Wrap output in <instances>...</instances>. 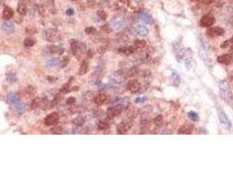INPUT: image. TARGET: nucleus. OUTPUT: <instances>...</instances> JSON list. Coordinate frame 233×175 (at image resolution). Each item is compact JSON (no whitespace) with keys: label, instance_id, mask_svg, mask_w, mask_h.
<instances>
[{"label":"nucleus","instance_id":"obj_1","mask_svg":"<svg viewBox=\"0 0 233 175\" xmlns=\"http://www.w3.org/2000/svg\"><path fill=\"white\" fill-rule=\"evenodd\" d=\"M219 93L221 98L225 102V103H230L232 100V92L230 88V86L227 82H220L219 84Z\"/></svg>","mask_w":233,"mask_h":175},{"label":"nucleus","instance_id":"obj_2","mask_svg":"<svg viewBox=\"0 0 233 175\" xmlns=\"http://www.w3.org/2000/svg\"><path fill=\"white\" fill-rule=\"evenodd\" d=\"M217 116H218V119L220 120L221 124H223L228 129H231V123L230 119L228 118L227 115L224 113V111H223L222 109H217Z\"/></svg>","mask_w":233,"mask_h":175},{"label":"nucleus","instance_id":"obj_3","mask_svg":"<svg viewBox=\"0 0 233 175\" xmlns=\"http://www.w3.org/2000/svg\"><path fill=\"white\" fill-rule=\"evenodd\" d=\"M214 23H215V18L212 15L206 14L201 18L200 26L202 27H210Z\"/></svg>","mask_w":233,"mask_h":175},{"label":"nucleus","instance_id":"obj_4","mask_svg":"<svg viewBox=\"0 0 233 175\" xmlns=\"http://www.w3.org/2000/svg\"><path fill=\"white\" fill-rule=\"evenodd\" d=\"M59 121V115L58 113L54 112L49 114L46 118H45V124L48 126H52L56 124Z\"/></svg>","mask_w":233,"mask_h":175},{"label":"nucleus","instance_id":"obj_5","mask_svg":"<svg viewBox=\"0 0 233 175\" xmlns=\"http://www.w3.org/2000/svg\"><path fill=\"white\" fill-rule=\"evenodd\" d=\"M224 33L223 29L222 27L219 26H214V27L210 28L207 31V35L210 38H215V37H218L221 36L223 33Z\"/></svg>","mask_w":233,"mask_h":175},{"label":"nucleus","instance_id":"obj_6","mask_svg":"<svg viewBox=\"0 0 233 175\" xmlns=\"http://www.w3.org/2000/svg\"><path fill=\"white\" fill-rule=\"evenodd\" d=\"M121 112H122V107L121 106H117V107L109 108L106 114H107V117L109 119H111V118L115 117L116 116L119 115Z\"/></svg>","mask_w":233,"mask_h":175},{"label":"nucleus","instance_id":"obj_7","mask_svg":"<svg viewBox=\"0 0 233 175\" xmlns=\"http://www.w3.org/2000/svg\"><path fill=\"white\" fill-rule=\"evenodd\" d=\"M127 88L131 92H137L140 89V83L138 80H131L127 83Z\"/></svg>","mask_w":233,"mask_h":175},{"label":"nucleus","instance_id":"obj_8","mask_svg":"<svg viewBox=\"0 0 233 175\" xmlns=\"http://www.w3.org/2000/svg\"><path fill=\"white\" fill-rule=\"evenodd\" d=\"M139 18L142 21L147 23V24H152V22H153V19H152L151 14L146 11H141L139 13Z\"/></svg>","mask_w":233,"mask_h":175},{"label":"nucleus","instance_id":"obj_9","mask_svg":"<svg viewBox=\"0 0 233 175\" xmlns=\"http://www.w3.org/2000/svg\"><path fill=\"white\" fill-rule=\"evenodd\" d=\"M192 128L193 127L189 124H184L181 127H180L178 133L181 135H189L192 133Z\"/></svg>","mask_w":233,"mask_h":175},{"label":"nucleus","instance_id":"obj_10","mask_svg":"<svg viewBox=\"0 0 233 175\" xmlns=\"http://www.w3.org/2000/svg\"><path fill=\"white\" fill-rule=\"evenodd\" d=\"M27 0H20L18 6V11L21 15H26L27 14Z\"/></svg>","mask_w":233,"mask_h":175},{"label":"nucleus","instance_id":"obj_11","mask_svg":"<svg viewBox=\"0 0 233 175\" xmlns=\"http://www.w3.org/2000/svg\"><path fill=\"white\" fill-rule=\"evenodd\" d=\"M231 60V55H223L217 57V61L222 64H229Z\"/></svg>","mask_w":233,"mask_h":175},{"label":"nucleus","instance_id":"obj_12","mask_svg":"<svg viewBox=\"0 0 233 175\" xmlns=\"http://www.w3.org/2000/svg\"><path fill=\"white\" fill-rule=\"evenodd\" d=\"M13 15H14V11H13V10L11 9V7H9V6L5 7L4 11H3V18L5 19H9V18H12Z\"/></svg>","mask_w":233,"mask_h":175},{"label":"nucleus","instance_id":"obj_13","mask_svg":"<svg viewBox=\"0 0 233 175\" xmlns=\"http://www.w3.org/2000/svg\"><path fill=\"white\" fill-rule=\"evenodd\" d=\"M106 99H107V96L105 94H98L95 97V104L98 105H103L106 102Z\"/></svg>","mask_w":233,"mask_h":175},{"label":"nucleus","instance_id":"obj_14","mask_svg":"<svg viewBox=\"0 0 233 175\" xmlns=\"http://www.w3.org/2000/svg\"><path fill=\"white\" fill-rule=\"evenodd\" d=\"M7 99H8V102L10 103V104H18L19 102V96L18 95L17 93H10L8 95V96H7Z\"/></svg>","mask_w":233,"mask_h":175},{"label":"nucleus","instance_id":"obj_15","mask_svg":"<svg viewBox=\"0 0 233 175\" xmlns=\"http://www.w3.org/2000/svg\"><path fill=\"white\" fill-rule=\"evenodd\" d=\"M124 24H125V21L122 18H115L114 19H112V25L115 29L122 27Z\"/></svg>","mask_w":233,"mask_h":175},{"label":"nucleus","instance_id":"obj_16","mask_svg":"<svg viewBox=\"0 0 233 175\" xmlns=\"http://www.w3.org/2000/svg\"><path fill=\"white\" fill-rule=\"evenodd\" d=\"M2 29L6 32V33H11L14 31V26L11 24V22H5L2 25Z\"/></svg>","mask_w":233,"mask_h":175},{"label":"nucleus","instance_id":"obj_17","mask_svg":"<svg viewBox=\"0 0 233 175\" xmlns=\"http://www.w3.org/2000/svg\"><path fill=\"white\" fill-rule=\"evenodd\" d=\"M88 68H89V65H88V62L87 60H83L81 62V67H80V69H79V75H85L88 71Z\"/></svg>","mask_w":233,"mask_h":175},{"label":"nucleus","instance_id":"obj_18","mask_svg":"<svg viewBox=\"0 0 233 175\" xmlns=\"http://www.w3.org/2000/svg\"><path fill=\"white\" fill-rule=\"evenodd\" d=\"M136 51V47H124V48H121L119 49L120 53H123V54H125V55H131V53H134Z\"/></svg>","mask_w":233,"mask_h":175},{"label":"nucleus","instance_id":"obj_19","mask_svg":"<svg viewBox=\"0 0 233 175\" xmlns=\"http://www.w3.org/2000/svg\"><path fill=\"white\" fill-rule=\"evenodd\" d=\"M60 60L59 58H52V59H49L47 61V65L49 66V67H54V66H57L60 64Z\"/></svg>","mask_w":233,"mask_h":175},{"label":"nucleus","instance_id":"obj_20","mask_svg":"<svg viewBox=\"0 0 233 175\" xmlns=\"http://www.w3.org/2000/svg\"><path fill=\"white\" fill-rule=\"evenodd\" d=\"M129 128H130V126H128L125 123H123V124H121L119 127H118V132L119 133V134H124L125 133L126 131L129 130Z\"/></svg>","mask_w":233,"mask_h":175},{"label":"nucleus","instance_id":"obj_21","mask_svg":"<svg viewBox=\"0 0 233 175\" xmlns=\"http://www.w3.org/2000/svg\"><path fill=\"white\" fill-rule=\"evenodd\" d=\"M110 128V124H109L107 122H104V121H101L99 122L98 124V129L100 131H106Z\"/></svg>","mask_w":233,"mask_h":175},{"label":"nucleus","instance_id":"obj_22","mask_svg":"<svg viewBox=\"0 0 233 175\" xmlns=\"http://www.w3.org/2000/svg\"><path fill=\"white\" fill-rule=\"evenodd\" d=\"M137 32H138V33H139V35H141V36H146V35H147V33H148V29H147L146 26H140L138 27Z\"/></svg>","mask_w":233,"mask_h":175},{"label":"nucleus","instance_id":"obj_23","mask_svg":"<svg viewBox=\"0 0 233 175\" xmlns=\"http://www.w3.org/2000/svg\"><path fill=\"white\" fill-rule=\"evenodd\" d=\"M49 51H50V53H51V54L59 53L60 55H61V54L63 53V51H64V50L61 49V48H59L57 46H51V47H49Z\"/></svg>","mask_w":233,"mask_h":175},{"label":"nucleus","instance_id":"obj_24","mask_svg":"<svg viewBox=\"0 0 233 175\" xmlns=\"http://www.w3.org/2000/svg\"><path fill=\"white\" fill-rule=\"evenodd\" d=\"M189 117L191 121H193V122H197V121L199 120V116H198V114L195 112V111H189Z\"/></svg>","mask_w":233,"mask_h":175},{"label":"nucleus","instance_id":"obj_25","mask_svg":"<svg viewBox=\"0 0 233 175\" xmlns=\"http://www.w3.org/2000/svg\"><path fill=\"white\" fill-rule=\"evenodd\" d=\"M40 104H41V99L35 98L33 101L32 104H31V107H32V109H36V108H38Z\"/></svg>","mask_w":233,"mask_h":175},{"label":"nucleus","instance_id":"obj_26","mask_svg":"<svg viewBox=\"0 0 233 175\" xmlns=\"http://www.w3.org/2000/svg\"><path fill=\"white\" fill-rule=\"evenodd\" d=\"M69 90H70V86H69V82H68V83H66L64 84L62 88H60V92L63 94H67L69 92Z\"/></svg>","mask_w":233,"mask_h":175},{"label":"nucleus","instance_id":"obj_27","mask_svg":"<svg viewBox=\"0 0 233 175\" xmlns=\"http://www.w3.org/2000/svg\"><path fill=\"white\" fill-rule=\"evenodd\" d=\"M34 44H35V40L33 39L27 38L25 39V41H24V45L26 47H33Z\"/></svg>","mask_w":233,"mask_h":175},{"label":"nucleus","instance_id":"obj_28","mask_svg":"<svg viewBox=\"0 0 233 175\" xmlns=\"http://www.w3.org/2000/svg\"><path fill=\"white\" fill-rule=\"evenodd\" d=\"M77 48H78V46H77L76 41V40H72V41H71V50H72V52H73L74 55H76V54Z\"/></svg>","mask_w":233,"mask_h":175},{"label":"nucleus","instance_id":"obj_29","mask_svg":"<svg viewBox=\"0 0 233 175\" xmlns=\"http://www.w3.org/2000/svg\"><path fill=\"white\" fill-rule=\"evenodd\" d=\"M6 78H7V80H8V82H16V75H14V74H8L7 75H6Z\"/></svg>","mask_w":233,"mask_h":175},{"label":"nucleus","instance_id":"obj_30","mask_svg":"<svg viewBox=\"0 0 233 175\" xmlns=\"http://www.w3.org/2000/svg\"><path fill=\"white\" fill-rule=\"evenodd\" d=\"M146 41L145 40H142V39H140V40H137V41H135V47H139V48H141V47H144L145 46H146Z\"/></svg>","mask_w":233,"mask_h":175},{"label":"nucleus","instance_id":"obj_31","mask_svg":"<svg viewBox=\"0 0 233 175\" xmlns=\"http://www.w3.org/2000/svg\"><path fill=\"white\" fill-rule=\"evenodd\" d=\"M154 122H155V124L156 125H160L163 123V116L161 115H159L158 116H156V118L154 119Z\"/></svg>","mask_w":233,"mask_h":175},{"label":"nucleus","instance_id":"obj_32","mask_svg":"<svg viewBox=\"0 0 233 175\" xmlns=\"http://www.w3.org/2000/svg\"><path fill=\"white\" fill-rule=\"evenodd\" d=\"M96 32H97L96 28L92 27V26L85 28V33H86L87 34H94V33H96Z\"/></svg>","mask_w":233,"mask_h":175},{"label":"nucleus","instance_id":"obj_33","mask_svg":"<svg viewBox=\"0 0 233 175\" xmlns=\"http://www.w3.org/2000/svg\"><path fill=\"white\" fill-rule=\"evenodd\" d=\"M51 131H52V132L54 133V134H60V133L62 132V129H61L60 127H59V126H55V127H54Z\"/></svg>","mask_w":233,"mask_h":175},{"label":"nucleus","instance_id":"obj_34","mask_svg":"<svg viewBox=\"0 0 233 175\" xmlns=\"http://www.w3.org/2000/svg\"><path fill=\"white\" fill-rule=\"evenodd\" d=\"M98 15L103 20L106 19V18H107V14H106V12H105L104 11H102V10H100V11H98Z\"/></svg>","mask_w":233,"mask_h":175},{"label":"nucleus","instance_id":"obj_35","mask_svg":"<svg viewBox=\"0 0 233 175\" xmlns=\"http://www.w3.org/2000/svg\"><path fill=\"white\" fill-rule=\"evenodd\" d=\"M101 29L103 30V32H105V33H110L111 32V27L109 26V25H104V26H103L102 27H101Z\"/></svg>","mask_w":233,"mask_h":175},{"label":"nucleus","instance_id":"obj_36","mask_svg":"<svg viewBox=\"0 0 233 175\" xmlns=\"http://www.w3.org/2000/svg\"><path fill=\"white\" fill-rule=\"evenodd\" d=\"M16 109L19 112H22L25 110V104H18V105L16 106Z\"/></svg>","mask_w":233,"mask_h":175},{"label":"nucleus","instance_id":"obj_37","mask_svg":"<svg viewBox=\"0 0 233 175\" xmlns=\"http://www.w3.org/2000/svg\"><path fill=\"white\" fill-rule=\"evenodd\" d=\"M75 124H77V125H82L83 124H84V119L83 118H81V117H78L77 119H76L75 120Z\"/></svg>","mask_w":233,"mask_h":175},{"label":"nucleus","instance_id":"obj_38","mask_svg":"<svg viewBox=\"0 0 233 175\" xmlns=\"http://www.w3.org/2000/svg\"><path fill=\"white\" fill-rule=\"evenodd\" d=\"M230 45H231L230 40H226V41H224V42H223V43L221 44V47H222V48H226Z\"/></svg>","mask_w":233,"mask_h":175},{"label":"nucleus","instance_id":"obj_39","mask_svg":"<svg viewBox=\"0 0 233 175\" xmlns=\"http://www.w3.org/2000/svg\"><path fill=\"white\" fill-rule=\"evenodd\" d=\"M75 102H76V98L75 97H69V98L67 100V104H74Z\"/></svg>","mask_w":233,"mask_h":175},{"label":"nucleus","instance_id":"obj_40","mask_svg":"<svg viewBox=\"0 0 233 175\" xmlns=\"http://www.w3.org/2000/svg\"><path fill=\"white\" fill-rule=\"evenodd\" d=\"M48 80L50 82H56V80H57V78L54 76H48Z\"/></svg>","mask_w":233,"mask_h":175},{"label":"nucleus","instance_id":"obj_41","mask_svg":"<svg viewBox=\"0 0 233 175\" xmlns=\"http://www.w3.org/2000/svg\"><path fill=\"white\" fill-rule=\"evenodd\" d=\"M66 13H67L68 15H73V14H74V10H73V9H68L67 11H66Z\"/></svg>","mask_w":233,"mask_h":175},{"label":"nucleus","instance_id":"obj_42","mask_svg":"<svg viewBox=\"0 0 233 175\" xmlns=\"http://www.w3.org/2000/svg\"><path fill=\"white\" fill-rule=\"evenodd\" d=\"M145 101V98H142V97H138L136 99V103H143Z\"/></svg>","mask_w":233,"mask_h":175},{"label":"nucleus","instance_id":"obj_43","mask_svg":"<svg viewBox=\"0 0 233 175\" xmlns=\"http://www.w3.org/2000/svg\"><path fill=\"white\" fill-rule=\"evenodd\" d=\"M203 3H205V4H210L212 2H214L215 0H202Z\"/></svg>","mask_w":233,"mask_h":175},{"label":"nucleus","instance_id":"obj_44","mask_svg":"<svg viewBox=\"0 0 233 175\" xmlns=\"http://www.w3.org/2000/svg\"><path fill=\"white\" fill-rule=\"evenodd\" d=\"M229 40H230V42H231V45H233V36H232V37H231V38Z\"/></svg>","mask_w":233,"mask_h":175},{"label":"nucleus","instance_id":"obj_45","mask_svg":"<svg viewBox=\"0 0 233 175\" xmlns=\"http://www.w3.org/2000/svg\"><path fill=\"white\" fill-rule=\"evenodd\" d=\"M78 89H79L78 87H74V88H73V90H75V91H76V90H78Z\"/></svg>","mask_w":233,"mask_h":175},{"label":"nucleus","instance_id":"obj_46","mask_svg":"<svg viewBox=\"0 0 233 175\" xmlns=\"http://www.w3.org/2000/svg\"><path fill=\"white\" fill-rule=\"evenodd\" d=\"M231 79H232V80H233V72H232V73H231Z\"/></svg>","mask_w":233,"mask_h":175},{"label":"nucleus","instance_id":"obj_47","mask_svg":"<svg viewBox=\"0 0 233 175\" xmlns=\"http://www.w3.org/2000/svg\"><path fill=\"white\" fill-rule=\"evenodd\" d=\"M191 1H193V2H196V1H202V0H191Z\"/></svg>","mask_w":233,"mask_h":175},{"label":"nucleus","instance_id":"obj_48","mask_svg":"<svg viewBox=\"0 0 233 175\" xmlns=\"http://www.w3.org/2000/svg\"><path fill=\"white\" fill-rule=\"evenodd\" d=\"M73 1H75V0H73Z\"/></svg>","mask_w":233,"mask_h":175}]
</instances>
